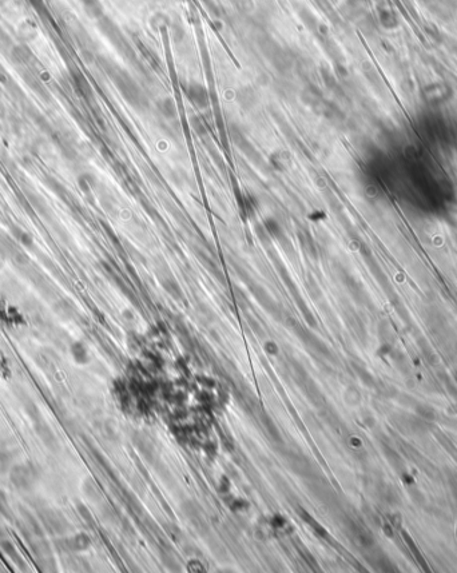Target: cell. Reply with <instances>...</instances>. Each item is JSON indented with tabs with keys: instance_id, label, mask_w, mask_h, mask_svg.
Returning <instances> with one entry per match:
<instances>
[{
	"instance_id": "6da1fadb",
	"label": "cell",
	"mask_w": 457,
	"mask_h": 573,
	"mask_svg": "<svg viewBox=\"0 0 457 573\" xmlns=\"http://www.w3.org/2000/svg\"><path fill=\"white\" fill-rule=\"evenodd\" d=\"M9 478L19 489H28L35 482V473L28 465H15L9 472Z\"/></svg>"
},
{
	"instance_id": "7a4b0ae2",
	"label": "cell",
	"mask_w": 457,
	"mask_h": 573,
	"mask_svg": "<svg viewBox=\"0 0 457 573\" xmlns=\"http://www.w3.org/2000/svg\"><path fill=\"white\" fill-rule=\"evenodd\" d=\"M270 163H272V166L274 167L276 170L284 171L289 167V165H290V158L284 153L273 154L272 157H270Z\"/></svg>"
},
{
	"instance_id": "3957f363",
	"label": "cell",
	"mask_w": 457,
	"mask_h": 573,
	"mask_svg": "<svg viewBox=\"0 0 457 573\" xmlns=\"http://www.w3.org/2000/svg\"><path fill=\"white\" fill-rule=\"evenodd\" d=\"M262 226H264V229L266 230V232H268L269 238H280V236L282 235L281 225L278 224L276 219L272 218L266 219Z\"/></svg>"
},
{
	"instance_id": "277c9868",
	"label": "cell",
	"mask_w": 457,
	"mask_h": 573,
	"mask_svg": "<svg viewBox=\"0 0 457 573\" xmlns=\"http://www.w3.org/2000/svg\"><path fill=\"white\" fill-rule=\"evenodd\" d=\"M190 98H191V101L195 102V105L199 106L206 105L207 101L206 91H205L202 87H199V86H194V87L190 90Z\"/></svg>"
},
{
	"instance_id": "5b68a950",
	"label": "cell",
	"mask_w": 457,
	"mask_h": 573,
	"mask_svg": "<svg viewBox=\"0 0 457 573\" xmlns=\"http://www.w3.org/2000/svg\"><path fill=\"white\" fill-rule=\"evenodd\" d=\"M238 205L241 206L242 213L246 217H251L254 213V205L250 197H241V199H238Z\"/></svg>"
},
{
	"instance_id": "8992f818",
	"label": "cell",
	"mask_w": 457,
	"mask_h": 573,
	"mask_svg": "<svg viewBox=\"0 0 457 573\" xmlns=\"http://www.w3.org/2000/svg\"><path fill=\"white\" fill-rule=\"evenodd\" d=\"M162 110H163V113H165V115H167V116H171V115H174V113H175V109H174V106H172L171 101L163 102Z\"/></svg>"
},
{
	"instance_id": "52a82bcc",
	"label": "cell",
	"mask_w": 457,
	"mask_h": 573,
	"mask_svg": "<svg viewBox=\"0 0 457 573\" xmlns=\"http://www.w3.org/2000/svg\"><path fill=\"white\" fill-rule=\"evenodd\" d=\"M3 262H4V255H3V253L0 251V266L3 265Z\"/></svg>"
}]
</instances>
